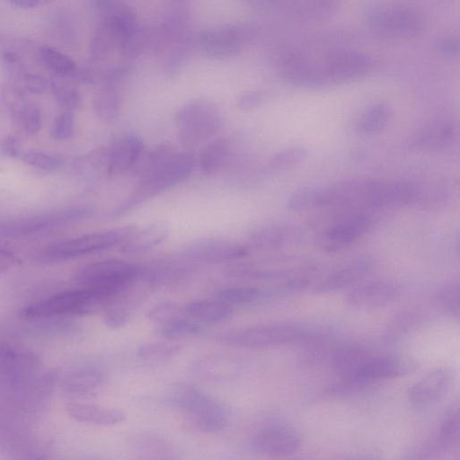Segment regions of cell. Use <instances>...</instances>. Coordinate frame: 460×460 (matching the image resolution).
Masks as SVG:
<instances>
[{
	"instance_id": "32",
	"label": "cell",
	"mask_w": 460,
	"mask_h": 460,
	"mask_svg": "<svg viewBox=\"0 0 460 460\" xmlns=\"http://www.w3.org/2000/svg\"><path fill=\"white\" fill-rule=\"evenodd\" d=\"M37 56L40 65L55 77H75L78 74L75 61L53 47L40 46Z\"/></svg>"
},
{
	"instance_id": "46",
	"label": "cell",
	"mask_w": 460,
	"mask_h": 460,
	"mask_svg": "<svg viewBox=\"0 0 460 460\" xmlns=\"http://www.w3.org/2000/svg\"><path fill=\"white\" fill-rule=\"evenodd\" d=\"M441 309L453 318H459V285L451 283L443 288L437 296Z\"/></svg>"
},
{
	"instance_id": "5",
	"label": "cell",
	"mask_w": 460,
	"mask_h": 460,
	"mask_svg": "<svg viewBox=\"0 0 460 460\" xmlns=\"http://www.w3.org/2000/svg\"><path fill=\"white\" fill-rule=\"evenodd\" d=\"M305 327L289 323H268L227 330L217 336L219 342L242 348H268L310 339Z\"/></svg>"
},
{
	"instance_id": "29",
	"label": "cell",
	"mask_w": 460,
	"mask_h": 460,
	"mask_svg": "<svg viewBox=\"0 0 460 460\" xmlns=\"http://www.w3.org/2000/svg\"><path fill=\"white\" fill-rule=\"evenodd\" d=\"M242 34L237 29L226 28L207 31L202 36L204 49L215 57H229L239 51Z\"/></svg>"
},
{
	"instance_id": "30",
	"label": "cell",
	"mask_w": 460,
	"mask_h": 460,
	"mask_svg": "<svg viewBox=\"0 0 460 460\" xmlns=\"http://www.w3.org/2000/svg\"><path fill=\"white\" fill-rule=\"evenodd\" d=\"M130 447L139 457L169 459L174 457V449L161 436L152 432H139L130 438Z\"/></svg>"
},
{
	"instance_id": "51",
	"label": "cell",
	"mask_w": 460,
	"mask_h": 460,
	"mask_svg": "<svg viewBox=\"0 0 460 460\" xmlns=\"http://www.w3.org/2000/svg\"><path fill=\"white\" fill-rule=\"evenodd\" d=\"M265 99V93L260 91L248 92L242 94L236 102L237 107L243 111H250L258 107Z\"/></svg>"
},
{
	"instance_id": "50",
	"label": "cell",
	"mask_w": 460,
	"mask_h": 460,
	"mask_svg": "<svg viewBox=\"0 0 460 460\" xmlns=\"http://www.w3.org/2000/svg\"><path fill=\"white\" fill-rule=\"evenodd\" d=\"M22 159L31 167L43 171H52L60 165V161L57 157L42 152H28L22 155Z\"/></svg>"
},
{
	"instance_id": "33",
	"label": "cell",
	"mask_w": 460,
	"mask_h": 460,
	"mask_svg": "<svg viewBox=\"0 0 460 460\" xmlns=\"http://www.w3.org/2000/svg\"><path fill=\"white\" fill-rule=\"evenodd\" d=\"M231 141L219 137L211 141L201 152L199 167L203 174L212 175L221 169L231 154Z\"/></svg>"
},
{
	"instance_id": "27",
	"label": "cell",
	"mask_w": 460,
	"mask_h": 460,
	"mask_svg": "<svg viewBox=\"0 0 460 460\" xmlns=\"http://www.w3.org/2000/svg\"><path fill=\"white\" fill-rule=\"evenodd\" d=\"M300 232L289 226H265L254 229L250 236L252 246L260 249H277L294 243Z\"/></svg>"
},
{
	"instance_id": "13",
	"label": "cell",
	"mask_w": 460,
	"mask_h": 460,
	"mask_svg": "<svg viewBox=\"0 0 460 460\" xmlns=\"http://www.w3.org/2000/svg\"><path fill=\"white\" fill-rule=\"evenodd\" d=\"M372 218L365 213L348 216L326 228L319 238L323 250L329 252L346 249L371 227Z\"/></svg>"
},
{
	"instance_id": "43",
	"label": "cell",
	"mask_w": 460,
	"mask_h": 460,
	"mask_svg": "<svg viewBox=\"0 0 460 460\" xmlns=\"http://www.w3.org/2000/svg\"><path fill=\"white\" fill-rule=\"evenodd\" d=\"M418 315L412 312H402L387 324L384 340L386 343H394L406 336L418 323Z\"/></svg>"
},
{
	"instance_id": "14",
	"label": "cell",
	"mask_w": 460,
	"mask_h": 460,
	"mask_svg": "<svg viewBox=\"0 0 460 460\" xmlns=\"http://www.w3.org/2000/svg\"><path fill=\"white\" fill-rule=\"evenodd\" d=\"M417 183L405 181L369 180L366 202L376 208L413 205L417 199Z\"/></svg>"
},
{
	"instance_id": "9",
	"label": "cell",
	"mask_w": 460,
	"mask_h": 460,
	"mask_svg": "<svg viewBox=\"0 0 460 460\" xmlns=\"http://www.w3.org/2000/svg\"><path fill=\"white\" fill-rule=\"evenodd\" d=\"M367 24L375 33L393 39L414 37L424 26L421 16L407 7L376 9L369 13Z\"/></svg>"
},
{
	"instance_id": "16",
	"label": "cell",
	"mask_w": 460,
	"mask_h": 460,
	"mask_svg": "<svg viewBox=\"0 0 460 460\" xmlns=\"http://www.w3.org/2000/svg\"><path fill=\"white\" fill-rule=\"evenodd\" d=\"M453 382L454 372L452 369L447 367H437L409 388V402L418 409L429 407L447 394Z\"/></svg>"
},
{
	"instance_id": "52",
	"label": "cell",
	"mask_w": 460,
	"mask_h": 460,
	"mask_svg": "<svg viewBox=\"0 0 460 460\" xmlns=\"http://www.w3.org/2000/svg\"><path fill=\"white\" fill-rule=\"evenodd\" d=\"M21 263V260L10 250L0 247V275Z\"/></svg>"
},
{
	"instance_id": "28",
	"label": "cell",
	"mask_w": 460,
	"mask_h": 460,
	"mask_svg": "<svg viewBox=\"0 0 460 460\" xmlns=\"http://www.w3.org/2000/svg\"><path fill=\"white\" fill-rule=\"evenodd\" d=\"M186 316L204 323H217L226 321L233 313V306L218 299H197L182 307Z\"/></svg>"
},
{
	"instance_id": "12",
	"label": "cell",
	"mask_w": 460,
	"mask_h": 460,
	"mask_svg": "<svg viewBox=\"0 0 460 460\" xmlns=\"http://www.w3.org/2000/svg\"><path fill=\"white\" fill-rule=\"evenodd\" d=\"M373 60L358 51H340L329 56L323 63V71L328 84H342L368 74Z\"/></svg>"
},
{
	"instance_id": "23",
	"label": "cell",
	"mask_w": 460,
	"mask_h": 460,
	"mask_svg": "<svg viewBox=\"0 0 460 460\" xmlns=\"http://www.w3.org/2000/svg\"><path fill=\"white\" fill-rule=\"evenodd\" d=\"M456 129L449 119L438 118L424 126L412 137L411 146L419 150L438 151L453 144Z\"/></svg>"
},
{
	"instance_id": "18",
	"label": "cell",
	"mask_w": 460,
	"mask_h": 460,
	"mask_svg": "<svg viewBox=\"0 0 460 460\" xmlns=\"http://www.w3.org/2000/svg\"><path fill=\"white\" fill-rule=\"evenodd\" d=\"M415 364L409 358L396 355H370L353 378L367 384L396 377L411 372ZM347 378V377H346Z\"/></svg>"
},
{
	"instance_id": "45",
	"label": "cell",
	"mask_w": 460,
	"mask_h": 460,
	"mask_svg": "<svg viewBox=\"0 0 460 460\" xmlns=\"http://www.w3.org/2000/svg\"><path fill=\"white\" fill-rule=\"evenodd\" d=\"M261 296V291L255 287H228L219 289L216 298L233 306L252 303Z\"/></svg>"
},
{
	"instance_id": "22",
	"label": "cell",
	"mask_w": 460,
	"mask_h": 460,
	"mask_svg": "<svg viewBox=\"0 0 460 460\" xmlns=\"http://www.w3.org/2000/svg\"><path fill=\"white\" fill-rule=\"evenodd\" d=\"M93 213L89 207H75L63 211L28 218L4 227L6 235H22L33 233L57 223L82 220Z\"/></svg>"
},
{
	"instance_id": "1",
	"label": "cell",
	"mask_w": 460,
	"mask_h": 460,
	"mask_svg": "<svg viewBox=\"0 0 460 460\" xmlns=\"http://www.w3.org/2000/svg\"><path fill=\"white\" fill-rule=\"evenodd\" d=\"M196 159L192 153L171 147L144 176L119 207L115 217H121L153 197L185 181L192 172Z\"/></svg>"
},
{
	"instance_id": "10",
	"label": "cell",
	"mask_w": 460,
	"mask_h": 460,
	"mask_svg": "<svg viewBox=\"0 0 460 460\" xmlns=\"http://www.w3.org/2000/svg\"><path fill=\"white\" fill-rule=\"evenodd\" d=\"M40 366L38 355L11 342L0 343V385H15L32 377Z\"/></svg>"
},
{
	"instance_id": "24",
	"label": "cell",
	"mask_w": 460,
	"mask_h": 460,
	"mask_svg": "<svg viewBox=\"0 0 460 460\" xmlns=\"http://www.w3.org/2000/svg\"><path fill=\"white\" fill-rule=\"evenodd\" d=\"M369 179L349 178L321 190L320 207L343 206L358 200H366Z\"/></svg>"
},
{
	"instance_id": "17",
	"label": "cell",
	"mask_w": 460,
	"mask_h": 460,
	"mask_svg": "<svg viewBox=\"0 0 460 460\" xmlns=\"http://www.w3.org/2000/svg\"><path fill=\"white\" fill-rule=\"evenodd\" d=\"M400 288L394 283L384 280L370 281L351 289L346 303L358 310H372L383 307L400 296Z\"/></svg>"
},
{
	"instance_id": "21",
	"label": "cell",
	"mask_w": 460,
	"mask_h": 460,
	"mask_svg": "<svg viewBox=\"0 0 460 460\" xmlns=\"http://www.w3.org/2000/svg\"><path fill=\"white\" fill-rule=\"evenodd\" d=\"M144 152L142 137L136 133L117 137L108 147L109 174L115 175L131 170Z\"/></svg>"
},
{
	"instance_id": "2",
	"label": "cell",
	"mask_w": 460,
	"mask_h": 460,
	"mask_svg": "<svg viewBox=\"0 0 460 460\" xmlns=\"http://www.w3.org/2000/svg\"><path fill=\"white\" fill-rule=\"evenodd\" d=\"M107 297L95 290L81 288L57 293L27 305L20 315L27 319L48 318L60 315H89L103 311Z\"/></svg>"
},
{
	"instance_id": "31",
	"label": "cell",
	"mask_w": 460,
	"mask_h": 460,
	"mask_svg": "<svg viewBox=\"0 0 460 460\" xmlns=\"http://www.w3.org/2000/svg\"><path fill=\"white\" fill-rule=\"evenodd\" d=\"M370 355L367 349L362 345H344L334 350L332 365L341 377H351L356 375Z\"/></svg>"
},
{
	"instance_id": "7",
	"label": "cell",
	"mask_w": 460,
	"mask_h": 460,
	"mask_svg": "<svg viewBox=\"0 0 460 460\" xmlns=\"http://www.w3.org/2000/svg\"><path fill=\"white\" fill-rule=\"evenodd\" d=\"M136 226L128 225L56 242L44 247L40 255L48 261H64L104 251L119 245Z\"/></svg>"
},
{
	"instance_id": "26",
	"label": "cell",
	"mask_w": 460,
	"mask_h": 460,
	"mask_svg": "<svg viewBox=\"0 0 460 460\" xmlns=\"http://www.w3.org/2000/svg\"><path fill=\"white\" fill-rule=\"evenodd\" d=\"M67 414L74 420L97 426H114L124 422L126 414L117 408L84 402H69L66 406Z\"/></svg>"
},
{
	"instance_id": "6",
	"label": "cell",
	"mask_w": 460,
	"mask_h": 460,
	"mask_svg": "<svg viewBox=\"0 0 460 460\" xmlns=\"http://www.w3.org/2000/svg\"><path fill=\"white\" fill-rule=\"evenodd\" d=\"M139 273V266L122 260L109 259L89 263L75 275L81 288L97 291L109 300L132 282Z\"/></svg>"
},
{
	"instance_id": "37",
	"label": "cell",
	"mask_w": 460,
	"mask_h": 460,
	"mask_svg": "<svg viewBox=\"0 0 460 460\" xmlns=\"http://www.w3.org/2000/svg\"><path fill=\"white\" fill-rule=\"evenodd\" d=\"M201 327L198 322L181 314L158 325L156 332L163 338L174 340L195 336L199 333Z\"/></svg>"
},
{
	"instance_id": "44",
	"label": "cell",
	"mask_w": 460,
	"mask_h": 460,
	"mask_svg": "<svg viewBox=\"0 0 460 460\" xmlns=\"http://www.w3.org/2000/svg\"><path fill=\"white\" fill-rule=\"evenodd\" d=\"M17 126L27 135L37 134L43 123L40 110L31 103L19 106L14 114Z\"/></svg>"
},
{
	"instance_id": "34",
	"label": "cell",
	"mask_w": 460,
	"mask_h": 460,
	"mask_svg": "<svg viewBox=\"0 0 460 460\" xmlns=\"http://www.w3.org/2000/svg\"><path fill=\"white\" fill-rule=\"evenodd\" d=\"M105 380V374L95 367H84L69 375L66 386L70 392L87 394L98 389Z\"/></svg>"
},
{
	"instance_id": "41",
	"label": "cell",
	"mask_w": 460,
	"mask_h": 460,
	"mask_svg": "<svg viewBox=\"0 0 460 460\" xmlns=\"http://www.w3.org/2000/svg\"><path fill=\"white\" fill-rule=\"evenodd\" d=\"M308 155L306 148L301 146L287 147L272 155L269 161V168L273 172H282L297 166Z\"/></svg>"
},
{
	"instance_id": "11",
	"label": "cell",
	"mask_w": 460,
	"mask_h": 460,
	"mask_svg": "<svg viewBox=\"0 0 460 460\" xmlns=\"http://www.w3.org/2000/svg\"><path fill=\"white\" fill-rule=\"evenodd\" d=\"M181 253L195 264H218L242 259L249 253V249L234 241L203 239L190 243Z\"/></svg>"
},
{
	"instance_id": "4",
	"label": "cell",
	"mask_w": 460,
	"mask_h": 460,
	"mask_svg": "<svg viewBox=\"0 0 460 460\" xmlns=\"http://www.w3.org/2000/svg\"><path fill=\"white\" fill-rule=\"evenodd\" d=\"M170 400L175 408L190 417L197 428L204 432H218L228 424V414L224 406L193 385L177 386Z\"/></svg>"
},
{
	"instance_id": "15",
	"label": "cell",
	"mask_w": 460,
	"mask_h": 460,
	"mask_svg": "<svg viewBox=\"0 0 460 460\" xmlns=\"http://www.w3.org/2000/svg\"><path fill=\"white\" fill-rule=\"evenodd\" d=\"M253 449L270 457H284L296 453L302 446L298 431L287 426H273L256 432L252 438Z\"/></svg>"
},
{
	"instance_id": "39",
	"label": "cell",
	"mask_w": 460,
	"mask_h": 460,
	"mask_svg": "<svg viewBox=\"0 0 460 460\" xmlns=\"http://www.w3.org/2000/svg\"><path fill=\"white\" fill-rule=\"evenodd\" d=\"M460 432L459 411L453 408L445 416L434 442L435 448L447 449L458 444Z\"/></svg>"
},
{
	"instance_id": "25",
	"label": "cell",
	"mask_w": 460,
	"mask_h": 460,
	"mask_svg": "<svg viewBox=\"0 0 460 460\" xmlns=\"http://www.w3.org/2000/svg\"><path fill=\"white\" fill-rule=\"evenodd\" d=\"M170 234L165 223L155 222L135 229L119 243L122 252L138 254L164 243Z\"/></svg>"
},
{
	"instance_id": "20",
	"label": "cell",
	"mask_w": 460,
	"mask_h": 460,
	"mask_svg": "<svg viewBox=\"0 0 460 460\" xmlns=\"http://www.w3.org/2000/svg\"><path fill=\"white\" fill-rule=\"evenodd\" d=\"M243 365L234 356L210 354L195 359L190 365V372L199 379L222 382L236 378Z\"/></svg>"
},
{
	"instance_id": "42",
	"label": "cell",
	"mask_w": 460,
	"mask_h": 460,
	"mask_svg": "<svg viewBox=\"0 0 460 460\" xmlns=\"http://www.w3.org/2000/svg\"><path fill=\"white\" fill-rule=\"evenodd\" d=\"M322 187L305 186L295 190L288 198L287 208L292 212H301L320 207Z\"/></svg>"
},
{
	"instance_id": "8",
	"label": "cell",
	"mask_w": 460,
	"mask_h": 460,
	"mask_svg": "<svg viewBox=\"0 0 460 460\" xmlns=\"http://www.w3.org/2000/svg\"><path fill=\"white\" fill-rule=\"evenodd\" d=\"M155 287L142 274L139 266L137 277L107 303L103 309L105 325L110 329H119L125 326Z\"/></svg>"
},
{
	"instance_id": "19",
	"label": "cell",
	"mask_w": 460,
	"mask_h": 460,
	"mask_svg": "<svg viewBox=\"0 0 460 460\" xmlns=\"http://www.w3.org/2000/svg\"><path fill=\"white\" fill-rule=\"evenodd\" d=\"M372 268L369 257H358L327 273L313 287L314 292L324 294L343 289L364 279Z\"/></svg>"
},
{
	"instance_id": "36",
	"label": "cell",
	"mask_w": 460,
	"mask_h": 460,
	"mask_svg": "<svg viewBox=\"0 0 460 460\" xmlns=\"http://www.w3.org/2000/svg\"><path fill=\"white\" fill-rule=\"evenodd\" d=\"M390 117L391 111L385 103H375L359 117L357 124L358 129L365 134L379 132L386 127Z\"/></svg>"
},
{
	"instance_id": "38",
	"label": "cell",
	"mask_w": 460,
	"mask_h": 460,
	"mask_svg": "<svg viewBox=\"0 0 460 460\" xmlns=\"http://www.w3.org/2000/svg\"><path fill=\"white\" fill-rule=\"evenodd\" d=\"M182 346L166 341H150L138 346L137 355L144 361L160 363L172 358L180 353Z\"/></svg>"
},
{
	"instance_id": "3",
	"label": "cell",
	"mask_w": 460,
	"mask_h": 460,
	"mask_svg": "<svg viewBox=\"0 0 460 460\" xmlns=\"http://www.w3.org/2000/svg\"><path fill=\"white\" fill-rule=\"evenodd\" d=\"M175 125L179 141L186 146H193L209 139L222 128L224 115L216 102L198 99L176 111Z\"/></svg>"
},
{
	"instance_id": "47",
	"label": "cell",
	"mask_w": 460,
	"mask_h": 460,
	"mask_svg": "<svg viewBox=\"0 0 460 460\" xmlns=\"http://www.w3.org/2000/svg\"><path fill=\"white\" fill-rule=\"evenodd\" d=\"M183 309L177 303L167 300L155 305L146 316L151 322L160 325L181 315Z\"/></svg>"
},
{
	"instance_id": "40",
	"label": "cell",
	"mask_w": 460,
	"mask_h": 460,
	"mask_svg": "<svg viewBox=\"0 0 460 460\" xmlns=\"http://www.w3.org/2000/svg\"><path fill=\"white\" fill-rule=\"evenodd\" d=\"M74 77H55L50 83L53 94L59 106L70 111L75 109L81 101L80 93L75 85L69 81Z\"/></svg>"
},
{
	"instance_id": "48",
	"label": "cell",
	"mask_w": 460,
	"mask_h": 460,
	"mask_svg": "<svg viewBox=\"0 0 460 460\" xmlns=\"http://www.w3.org/2000/svg\"><path fill=\"white\" fill-rule=\"evenodd\" d=\"M298 11L309 16H323L332 13L338 0H294Z\"/></svg>"
},
{
	"instance_id": "53",
	"label": "cell",
	"mask_w": 460,
	"mask_h": 460,
	"mask_svg": "<svg viewBox=\"0 0 460 460\" xmlns=\"http://www.w3.org/2000/svg\"><path fill=\"white\" fill-rule=\"evenodd\" d=\"M435 45L439 51L446 54L455 55L459 51V41L456 38H442Z\"/></svg>"
},
{
	"instance_id": "54",
	"label": "cell",
	"mask_w": 460,
	"mask_h": 460,
	"mask_svg": "<svg viewBox=\"0 0 460 460\" xmlns=\"http://www.w3.org/2000/svg\"><path fill=\"white\" fill-rule=\"evenodd\" d=\"M10 4L22 8V9H31L39 7L44 4L48 0H5Z\"/></svg>"
},
{
	"instance_id": "35",
	"label": "cell",
	"mask_w": 460,
	"mask_h": 460,
	"mask_svg": "<svg viewBox=\"0 0 460 460\" xmlns=\"http://www.w3.org/2000/svg\"><path fill=\"white\" fill-rule=\"evenodd\" d=\"M121 104V95L119 90L111 84L97 94L94 108L102 120L106 123H113L119 117Z\"/></svg>"
},
{
	"instance_id": "49",
	"label": "cell",
	"mask_w": 460,
	"mask_h": 460,
	"mask_svg": "<svg viewBox=\"0 0 460 460\" xmlns=\"http://www.w3.org/2000/svg\"><path fill=\"white\" fill-rule=\"evenodd\" d=\"M75 129V116L71 111L59 114L52 124L50 136L55 140H64L72 137Z\"/></svg>"
}]
</instances>
